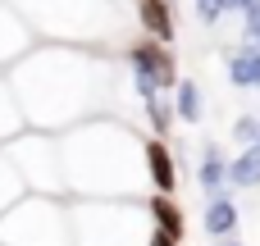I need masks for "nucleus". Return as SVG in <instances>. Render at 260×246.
Instances as JSON below:
<instances>
[{
	"mask_svg": "<svg viewBox=\"0 0 260 246\" xmlns=\"http://www.w3.org/2000/svg\"><path fill=\"white\" fill-rule=\"evenodd\" d=\"M110 68L105 59L87 50H37L14 68V100L18 110L46 132V128H69L82 114H91L110 91Z\"/></svg>",
	"mask_w": 260,
	"mask_h": 246,
	"instance_id": "1",
	"label": "nucleus"
},
{
	"mask_svg": "<svg viewBox=\"0 0 260 246\" xmlns=\"http://www.w3.org/2000/svg\"><path fill=\"white\" fill-rule=\"evenodd\" d=\"M59 160H64V192H78L82 201H133L151 183L142 142L110 119L73 128L59 142Z\"/></svg>",
	"mask_w": 260,
	"mask_h": 246,
	"instance_id": "2",
	"label": "nucleus"
},
{
	"mask_svg": "<svg viewBox=\"0 0 260 246\" xmlns=\"http://www.w3.org/2000/svg\"><path fill=\"white\" fill-rule=\"evenodd\" d=\"M73 246H151V215L137 201H73Z\"/></svg>",
	"mask_w": 260,
	"mask_h": 246,
	"instance_id": "3",
	"label": "nucleus"
},
{
	"mask_svg": "<svg viewBox=\"0 0 260 246\" xmlns=\"http://www.w3.org/2000/svg\"><path fill=\"white\" fill-rule=\"evenodd\" d=\"M27 27H41L64 41H105L114 37V0H14Z\"/></svg>",
	"mask_w": 260,
	"mask_h": 246,
	"instance_id": "4",
	"label": "nucleus"
},
{
	"mask_svg": "<svg viewBox=\"0 0 260 246\" xmlns=\"http://www.w3.org/2000/svg\"><path fill=\"white\" fill-rule=\"evenodd\" d=\"M0 246H73L69 205L55 196H23L0 215Z\"/></svg>",
	"mask_w": 260,
	"mask_h": 246,
	"instance_id": "5",
	"label": "nucleus"
},
{
	"mask_svg": "<svg viewBox=\"0 0 260 246\" xmlns=\"http://www.w3.org/2000/svg\"><path fill=\"white\" fill-rule=\"evenodd\" d=\"M9 160H14V169L32 196H59L64 192V160H59V146L46 142V132L18 137L9 146Z\"/></svg>",
	"mask_w": 260,
	"mask_h": 246,
	"instance_id": "6",
	"label": "nucleus"
},
{
	"mask_svg": "<svg viewBox=\"0 0 260 246\" xmlns=\"http://www.w3.org/2000/svg\"><path fill=\"white\" fill-rule=\"evenodd\" d=\"M128 68H133V87L142 100L151 96H165L178 87V64H174V50L160 46V41H133L128 46Z\"/></svg>",
	"mask_w": 260,
	"mask_h": 246,
	"instance_id": "7",
	"label": "nucleus"
},
{
	"mask_svg": "<svg viewBox=\"0 0 260 246\" xmlns=\"http://www.w3.org/2000/svg\"><path fill=\"white\" fill-rule=\"evenodd\" d=\"M142 160H146V178H151V187H155L160 196H174V187H178L174 151H169L160 137H151V142H142Z\"/></svg>",
	"mask_w": 260,
	"mask_h": 246,
	"instance_id": "8",
	"label": "nucleus"
},
{
	"mask_svg": "<svg viewBox=\"0 0 260 246\" xmlns=\"http://www.w3.org/2000/svg\"><path fill=\"white\" fill-rule=\"evenodd\" d=\"M137 23H142V27H146V37H151V41H160V46H169V41L178 37L174 5H169V0H137Z\"/></svg>",
	"mask_w": 260,
	"mask_h": 246,
	"instance_id": "9",
	"label": "nucleus"
},
{
	"mask_svg": "<svg viewBox=\"0 0 260 246\" xmlns=\"http://www.w3.org/2000/svg\"><path fill=\"white\" fill-rule=\"evenodd\" d=\"M146 215H151V228H155V233H165V237H174V242L187 237V215H183V205H178L174 196H151V201H146Z\"/></svg>",
	"mask_w": 260,
	"mask_h": 246,
	"instance_id": "10",
	"label": "nucleus"
},
{
	"mask_svg": "<svg viewBox=\"0 0 260 246\" xmlns=\"http://www.w3.org/2000/svg\"><path fill=\"white\" fill-rule=\"evenodd\" d=\"M27 50V23L14 5L0 0V59H18Z\"/></svg>",
	"mask_w": 260,
	"mask_h": 246,
	"instance_id": "11",
	"label": "nucleus"
},
{
	"mask_svg": "<svg viewBox=\"0 0 260 246\" xmlns=\"http://www.w3.org/2000/svg\"><path fill=\"white\" fill-rule=\"evenodd\" d=\"M201 224H206V233H210L215 242H233V233H238V205H233L229 196H210Z\"/></svg>",
	"mask_w": 260,
	"mask_h": 246,
	"instance_id": "12",
	"label": "nucleus"
},
{
	"mask_svg": "<svg viewBox=\"0 0 260 246\" xmlns=\"http://www.w3.org/2000/svg\"><path fill=\"white\" fill-rule=\"evenodd\" d=\"M224 178H229V160L219 155V146L210 142L206 155H201V169H197V183L206 187V196H224Z\"/></svg>",
	"mask_w": 260,
	"mask_h": 246,
	"instance_id": "13",
	"label": "nucleus"
},
{
	"mask_svg": "<svg viewBox=\"0 0 260 246\" xmlns=\"http://www.w3.org/2000/svg\"><path fill=\"white\" fill-rule=\"evenodd\" d=\"M201 87L192 82V78H178V87H174V114H178V123H201Z\"/></svg>",
	"mask_w": 260,
	"mask_h": 246,
	"instance_id": "14",
	"label": "nucleus"
},
{
	"mask_svg": "<svg viewBox=\"0 0 260 246\" xmlns=\"http://www.w3.org/2000/svg\"><path fill=\"white\" fill-rule=\"evenodd\" d=\"M229 78H233V87H256L260 91V50L256 46H242L229 59Z\"/></svg>",
	"mask_w": 260,
	"mask_h": 246,
	"instance_id": "15",
	"label": "nucleus"
},
{
	"mask_svg": "<svg viewBox=\"0 0 260 246\" xmlns=\"http://www.w3.org/2000/svg\"><path fill=\"white\" fill-rule=\"evenodd\" d=\"M229 183H233V187H256L260 183V142L247 146V151L229 164Z\"/></svg>",
	"mask_w": 260,
	"mask_h": 246,
	"instance_id": "16",
	"label": "nucleus"
},
{
	"mask_svg": "<svg viewBox=\"0 0 260 246\" xmlns=\"http://www.w3.org/2000/svg\"><path fill=\"white\" fill-rule=\"evenodd\" d=\"M23 196H27V183L18 178L14 160H9V155H0V215H5L9 205H18Z\"/></svg>",
	"mask_w": 260,
	"mask_h": 246,
	"instance_id": "17",
	"label": "nucleus"
},
{
	"mask_svg": "<svg viewBox=\"0 0 260 246\" xmlns=\"http://www.w3.org/2000/svg\"><path fill=\"white\" fill-rule=\"evenodd\" d=\"M142 105H146V123H151V132H155V137H165V132L174 128V119H178V114H174V100L151 96V100H142Z\"/></svg>",
	"mask_w": 260,
	"mask_h": 246,
	"instance_id": "18",
	"label": "nucleus"
},
{
	"mask_svg": "<svg viewBox=\"0 0 260 246\" xmlns=\"http://www.w3.org/2000/svg\"><path fill=\"white\" fill-rule=\"evenodd\" d=\"M18 123H23V110H18L14 91L0 82V137H14V132H18Z\"/></svg>",
	"mask_w": 260,
	"mask_h": 246,
	"instance_id": "19",
	"label": "nucleus"
},
{
	"mask_svg": "<svg viewBox=\"0 0 260 246\" xmlns=\"http://www.w3.org/2000/svg\"><path fill=\"white\" fill-rule=\"evenodd\" d=\"M242 23H247V41L260 50V0H251V5L242 9Z\"/></svg>",
	"mask_w": 260,
	"mask_h": 246,
	"instance_id": "20",
	"label": "nucleus"
},
{
	"mask_svg": "<svg viewBox=\"0 0 260 246\" xmlns=\"http://www.w3.org/2000/svg\"><path fill=\"white\" fill-rule=\"evenodd\" d=\"M233 137L247 142V146H256L260 142V119H238V123H233Z\"/></svg>",
	"mask_w": 260,
	"mask_h": 246,
	"instance_id": "21",
	"label": "nucleus"
},
{
	"mask_svg": "<svg viewBox=\"0 0 260 246\" xmlns=\"http://www.w3.org/2000/svg\"><path fill=\"white\" fill-rule=\"evenodd\" d=\"M197 18L210 27V23H219V18H224V5H219V0H197Z\"/></svg>",
	"mask_w": 260,
	"mask_h": 246,
	"instance_id": "22",
	"label": "nucleus"
},
{
	"mask_svg": "<svg viewBox=\"0 0 260 246\" xmlns=\"http://www.w3.org/2000/svg\"><path fill=\"white\" fill-rule=\"evenodd\" d=\"M219 5H224V14H242V9H247L251 0H219Z\"/></svg>",
	"mask_w": 260,
	"mask_h": 246,
	"instance_id": "23",
	"label": "nucleus"
},
{
	"mask_svg": "<svg viewBox=\"0 0 260 246\" xmlns=\"http://www.w3.org/2000/svg\"><path fill=\"white\" fill-rule=\"evenodd\" d=\"M151 246H183V242H174V237H165V233H151Z\"/></svg>",
	"mask_w": 260,
	"mask_h": 246,
	"instance_id": "24",
	"label": "nucleus"
},
{
	"mask_svg": "<svg viewBox=\"0 0 260 246\" xmlns=\"http://www.w3.org/2000/svg\"><path fill=\"white\" fill-rule=\"evenodd\" d=\"M219 246H242V242H238V237H233V242H219Z\"/></svg>",
	"mask_w": 260,
	"mask_h": 246,
	"instance_id": "25",
	"label": "nucleus"
}]
</instances>
